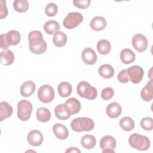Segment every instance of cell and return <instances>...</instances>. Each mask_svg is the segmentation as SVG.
Listing matches in <instances>:
<instances>
[{
  "label": "cell",
  "instance_id": "1",
  "mask_svg": "<svg viewBox=\"0 0 153 153\" xmlns=\"http://www.w3.org/2000/svg\"><path fill=\"white\" fill-rule=\"evenodd\" d=\"M128 142L132 148L139 151H146L151 146L149 139L146 136L138 133H133L130 135Z\"/></svg>",
  "mask_w": 153,
  "mask_h": 153
},
{
  "label": "cell",
  "instance_id": "2",
  "mask_svg": "<svg viewBox=\"0 0 153 153\" xmlns=\"http://www.w3.org/2000/svg\"><path fill=\"white\" fill-rule=\"evenodd\" d=\"M72 129L76 132L90 131L94 128L93 120L88 117H78L74 118L71 123Z\"/></svg>",
  "mask_w": 153,
  "mask_h": 153
},
{
  "label": "cell",
  "instance_id": "3",
  "mask_svg": "<svg viewBox=\"0 0 153 153\" xmlns=\"http://www.w3.org/2000/svg\"><path fill=\"white\" fill-rule=\"evenodd\" d=\"M21 40L20 33L15 30H12L7 33L1 34L0 36L1 48L7 50L10 45H16Z\"/></svg>",
  "mask_w": 153,
  "mask_h": 153
},
{
  "label": "cell",
  "instance_id": "4",
  "mask_svg": "<svg viewBox=\"0 0 153 153\" xmlns=\"http://www.w3.org/2000/svg\"><path fill=\"white\" fill-rule=\"evenodd\" d=\"M76 91L81 97L85 98L88 100H93L97 95L96 88L85 81H81L78 84Z\"/></svg>",
  "mask_w": 153,
  "mask_h": 153
},
{
  "label": "cell",
  "instance_id": "5",
  "mask_svg": "<svg viewBox=\"0 0 153 153\" xmlns=\"http://www.w3.org/2000/svg\"><path fill=\"white\" fill-rule=\"evenodd\" d=\"M32 105L27 100H21L17 104V117L22 121L28 120L32 112Z\"/></svg>",
  "mask_w": 153,
  "mask_h": 153
},
{
  "label": "cell",
  "instance_id": "6",
  "mask_svg": "<svg viewBox=\"0 0 153 153\" xmlns=\"http://www.w3.org/2000/svg\"><path fill=\"white\" fill-rule=\"evenodd\" d=\"M83 20V16L79 13L75 11L68 13L65 18L63 25L68 29H72L77 27Z\"/></svg>",
  "mask_w": 153,
  "mask_h": 153
},
{
  "label": "cell",
  "instance_id": "7",
  "mask_svg": "<svg viewBox=\"0 0 153 153\" xmlns=\"http://www.w3.org/2000/svg\"><path fill=\"white\" fill-rule=\"evenodd\" d=\"M38 97L42 103H48L51 102L54 97L53 88L48 84L41 86L38 91Z\"/></svg>",
  "mask_w": 153,
  "mask_h": 153
},
{
  "label": "cell",
  "instance_id": "8",
  "mask_svg": "<svg viewBox=\"0 0 153 153\" xmlns=\"http://www.w3.org/2000/svg\"><path fill=\"white\" fill-rule=\"evenodd\" d=\"M117 143L115 139L111 135H106L102 137L100 141V146L102 152H114Z\"/></svg>",
  "mask_w": 153,
  "mask_h": 153
},
{
  "label": "cell",
  "instance_id": "9",
  "mask_svg": "<svg viewBox=\"0 0 153 153\" xmlns=\"http://www.w3.org/2000/svg\"><path fill=\"white\" fill-rule=\"evenodd\" d=\"M127 71L130 81H131L132 83L137 84L142 80L144 71L142 67L137 65H134L127 68Z\"/></svg>",
  "mask_w": 153,
  "mask_h": 153
},
{
  "label": "cell",
  "instance_id": "10",
  "mask_svg": "<svg viewBox=\"0 0 153 153\" xmlns=\"http://www.w3.org/2000/svg\"><path fill=\"white\" fill-rule=\"evenodd\" d=\"M132 45L137 51L143 52L148 47V41L145 36L137 33L134 35L132 38Z\"/></svg>",
  "mask_w": 153,
  "mask_h": 153
},
{
  "label": "cell",
  "instance_id": "11",
  "mask_svg": "<svg viewBox=\"0 0 153 153\" xmlns=\"http://www.w3.org/2000/svg\"><path fill=\"white\" fill-rule=\"evenodd\" d=\"M64 106L66 111L71 116V115L78 113L81 110V103L75 97H71L66 100Z\"/></svg>",
  "mask_w": 153,
  "mask_h": 153
},
{
  "label": "cell",
  "instance_id": "12",
  "mask_svg": "<svg viewBox=\"0 0 153 153\" xmlns=\"http://www.w3.org/2000/svg\"><path fill=\"white\" fill-rule=\"evenodd\" d=\"M43 136L41 132L37 130H31L27 136V140L28 143L34 146H38L41 145L43 142Z\"/></svg>",
  "mask_w": 153,
  "mask_h": 153
},
{
  "label": "cell",
  "instance_id": "13",
  "mask_svg": "<svg viewBox=\"0 0 153 153\" xmlns=\"http://www.w3.org/2000/svg\"><path fill=\"white\" fill-rule=\"evenodd\" d=\"M81 57L82 61L88 65L94 64L97 59V54L94 50L90 47L85 48L82 50Z\"/></svg>",
  "mask_w": 153,
  "mask_h": 153
},
{
  "label": "cell",
  "instance_id": "14",
  "mask_svg": "<svg viewBox=\"0 0 153 153\" xmlns=\"http://www.w3.org/2000/svg\"><path fill=\"white\" fill-rule=\"evenodd\" d=\"M29 42V47H35L40 45L44 41L42 34L40 31L33 30L28 35Z\"/></svg>",
  "mask_w": 153,
  "mask_h": 153
},
{
  "label": "cell",
  "instance_id": "15",
  "mask_svg": "<svg viewBox=\"0 0 153 153\" xmlns=\"http://www.w3.org/2000/svg\"><path fill=\"white\" fill-rule=\"evenodd\" d=\"M106 112L109 117L111 118H116L121 115L122 112V108L118 103L113 102L108 105Z\"/></svg>",
  "mask_w": 153,
  "mask_h": 153
},
{
  "label": "cell",
  "instance_id": "16",
  "mask_svg": "<svg viewBox=\"0 0 153 153\" xmlns=\"http://www.w3.org/2000/svg\"><path fill=\"white\" fill-rule=\"evenodd\" d=\"M54 135L60 140L66 139L69 136V131L65 126L60 123H56L53 127Z\"/></svg>",
  "mask_w": 153,
  "mask_h": 153
},
{
  "label": "cell",
  "instance_id": "17",
  "mask_svg": "<svg viewBox=\"0 0 153 153\" xmlns=\"http://www.w3.org/2000/svg\"><path fill=\"white\" fill-rule=\"evenodd\" d=\"M35 88L36 85L33 81H27L21 85L20 92L23 97H27L30 96L34 93Z\"/></svg>",
  "mask_w": 153,
  "mask_h": 153
},
{
  "label": "cell",
  "instance_id": "18",
  "mask_svg": "<svg viewBox=\"0 0 153 153\" xmlns=\"http://www.w3.org/2000/svg\"><path fill=\"white\" fill-rule=\"evenodd\" d=\"M107 25L106 19L102 16L94 17L90 22L91 28L96 31H100L104 29Z\"/></svg>",
  "mask_w": 153,
  "mask_h": 153
},
{
  "label": "cell",
  "instance_id": "19",
  "mask_svg": "<svg viewBox=\"0 0 153 153\" xmlns=\"http://www.w3.org/2000/svg\"><path fill=\"white\" fill-rule=\"evenodd\" d=\"M152 79H151L148 81L146 85L142 88L140 91V96L142 99L146 101H151L153 98V92H152Z\"/></svg>",
  "mask_w": 153,
  "mask_h": 153
},
{
  "label": "cell",
  "instance_id": "20",
  "mask_svg": "<svg viewBox=\"0 0 153 153\" xmlns=\"http://www.w3.org/2000/svg\"><path fill=\"white\" fill-rule=\"evenodd\" d=\"M135 54L130 48L123 49L120 53V59L124 64H130L135 60Z\"/></svg>",
  "mask_w": 153,
  "mask_h": 153
},
{
  "label": "cell",
  "instance_id": "21",
  "mask_svg": "<svg viewBox=\"0 0 153 153\" xmlns=\"http://www.w3.org/2000/svg\"><path fill=\"white\" fill-rule=\"evenodd\" d=\"M13 114V108L8 102H1L0 103V121L11 116Z\"/></svg>",
  "mask_w": 153,
  "mask_h": 153
},
{
  "label": "cell",
  "instance_id": "22",
  "mask_svg": "<svg viewBox=\"0 0 153 153\" xmlns=\"http://www.w3.org/2000/svg\"><path fill=\"white\" fill-rule=\"evenodd\" d=\"M0 60L1 63L5 66L13 64L14 60V56L12 51L10 50L2 51L0 55Z\"/></svg>",
  "mask_w": 153,
  "mask_h": 153
},
{
  "label": "cell",
  "instance_id": "23",
  "mask_svg": "<svg viewBox=\"0 0 153 153\" xmlns=\"http://www.w3.org/2000/svg\"><path fill=\"white\" fill-rule=\"evenodd\" d=\"M57 90L59 94L60 97H67L72 92V88L71 84L68 82H60L57 87Z\"/></svg>",
  "mask_w": 153,
  "mask_h": 153
},
{
  "label": "cell",
  "instance_id": "24",
  "mask_svg": "<svg viewBox=\"0 0 153 153\" xmlns=\"http://www.w3.org/2000/svg\"><path fill=\"white\" fill-rule=\"evenodd\" d=\"M99 74L103 78L109 79L112 78L114 74L113 67L109 64H103L101 65L98 70Z\"/></svg>",
  "mask_w": 153,
  "mask_h": 153
},
{
  "label": "cell",
  "instance_id": "25",
  "mask_svg": "<svg viewBox=\"0 0 153 153\" xmlns=\"http://www.w3.org/2000/svg\"><path fill=\"white\" fill-rule=\"evenodd\" d=\"M44 29L46 33L53 35L59 31L60 25L59 23L55 20H48L46 22L44 25Z\"/></svg>",
  "mask_w": 153,
  "mask_h": 153
},
{
  "label": "cell",
  "instance_id": "26",
  "mask_svg": "<svg viewBox=\"0 0 153 153\" xmlns=\"http://www.w3.org/2000/svg\"><path fill=\"white\" fill-rule=\"evenodd\" d=\"M81 144L87 149L93 148L96 144V138L91 134H85L81 138Z\"/></svg>",
  "mask_w": 153,
  "mask_h": 153
},
{
  "label": "cell",
  "instance_id": "27",
  "mask_svg": "<svg viewBox=\"0 0 153 153\" xmlns=\"http://www.w3.org/2000/svg\"><path fill=\"white\" fill-rule=\"evenodd\" d=\"M53 41L56 47H62L64 46L67 42V36L64 32L58 31L54 34Z\"/></svg>",
  "mask_w": 153,
  "mask_h": 153
},
{
  "label": "cell",
  "instance_id": "28",
  "mask_svg": "<svg viewBox=\"0 0 153 153\" xmlns=\"http://www.w3.org/2000/svg\"><path fill=\"white\" fill-rule=\"evenodd\" d=\"M36 115L38 121L42 123L48 121L51 118L50 111L47 108L44 107H41L37 109Z\"/></svg>",
  "mask_w": 153,
  "mask_h": 153
},
{
  "label": "cell",
  "instance_id": "29",
  "mask_svg": "<svg viewBox=\"0 0 153 153\" xmlns=\"http://www.w3.org/2000/svg\"><path fill=\"white\" fill-rule=\"evenodd\" d=\"M120 126L121 128L127 131L132 130L134 127V120L129 117H124L120 121Z\"/></svg>",
  "mask_w": 153,
  "mask_h": 153
},
{
  "label": "cell",
  "instance_id": "30",
  "mask_svg": "<svg viewBox=\"0 0 153 153\" xmlns=\"http://www.w3.org/2000/svg\"><path fill=\"white\" fill-rule=\"evenodd\" d=\"M111 49L110 42L106 39H100L97 44V50L98 52L103 55L108 54Z\"/></svg>",
  "mask_w": 153,
  "mask_h": 153
},
{
  "label": "cell",
  "instance_id": "31",
  "mask_svg": "<svg viewBox=\"0 0 153 153\" xmlns=\"http://www.w3.org/2000/svg\"><path fill=\"white\" fill-rule=\"evenodd\" d=\"M54 114L56 117L61 120H66L71 117L66 111L64 104L58 105L54 109Z\"/></svg>",
  "mask_w": 153,
  "mask_h": 153
},
{
  "label": "cell",
  "instance_id": "32",
  "mask_svg": "<svg viewBox=\"0 0 153 153\" xmlns=\"http://www.w3.org/2000/svg\"><path fill=\"white\" fill-rule=\"evenodd\" d=\"M29 2L26 0H16L13 2L14 10L19 13H24L29 9Z\"/></svg>",
  "mask_w": 153,
  "mask_h": 153
},
{
  "label": "cell",
  "instance_id": "33",
  "mask_svg": "<svg viewBox=\"0 0 153 153\" xmlns=\"http://www.w3.org/2000/svg\"><path fill=\"white\" fill-rule=\"evenodd\" d=\"M58 11V7L57 5L53 2H50L48 4L45 8V12L47 16L53 17L54 16Z\"/></svg>",
  "mask_w": 153,
  "mask_h": 153
},
{
  "label": "cell",
  "instance_id": "34",
  "mask_svg": "<svg viewBox=\"0 0 153 153\" xmlns=\"http://www.w3.org/2000/svg\"><path fill=\"white\" fill-rule=\"evenodd\" d=\"M141 127L145 130L150 131L153 128V120L151 117H145L141 120L140 123Z\"/></svg>",
  "mask_w": 153,
  "mask_h": 153
},
{
  "label": "cell",
  "instance_id": "35",
  "mask_svg": "<svg viewBox=\"0 0 153 153\" xmlns=\"http://www.w3.org/2000/svg\"><path fill=\"white\" fill-rule=\"evenodd\" d=\"M47 42L45 40H44L43 42L40 45L35 47H29V50L33 54H41L45 52V51L47 50Z\"/></svg>",
  "mask_w": 153,
  "mask_h": 153
},
{
  "label": "cell",
  "instance_id": "36",
  "mask_svg": "<svg viewBox=\"0 0 153 153\" xmlns=\"http://www.w3.org/2000/svg\"><path fill=\"white\" fill-rule=\"evenodd\" d=\"M114 94V90L111 87H106L103 88L101 93V97L103 100H108L112 98Z\"/></svg>",
  "mask_w": 153,
  "mask_h": 153
},
{
  "label": "cell",
  "instance_id": "37",
  "mask_svg": "<svg viewBox=\"0 0 153 153\" xmlns=\"http://www.w3.org/2000/svg\"><path fill=\"white\" fill-rule=\"evenodd\" d=\"M91 3L90 0H74L73 4L75 7L81 9H85L88 8Z\"/></svg>",
  "mask_w": 153,
  "mask_h": 153
},
{
  "label": "cell",
  "instance_id": "38",
  "mask_svg": "<svg viewBox=\"0 0 153 153\" xmlns=\"http://www.w3.org/2000/svg\"><path fill=\"white\" fill-rule=\"evenodd\" d=\"M118 80L121 83H127L130 81L129 76L127 74V69H123L118 75Z\"/></svg>",
  "mask_w": 153,
  "mask_h": 153
},
{
  "label": "cell",
  "instance_id": "39",
  "mask_svg": "<svg viewBox=\"0 0 153 153\" xmlns=\"http://www.w3.org/2000/svg\"><path fill=\"white\" fill-rule=\"evenodd\" d=\"M0 3H1V7H0V8H1V10H0L1 19H2L4 18H5L7 16L8 10H7V8L6 1H5L1 0Z\"/></svg>",
  "mask_w": 153,
  "mask_h": 153
},
{
  "label": "cell",
  "instance_id": "40",
  "mask_svg": "<svg viewBox=\"0 0 153 153\" xmlns=\"http://www.w3.org/2000/svg\"><path fill=\"white\" fill-rule=\"evenodd\" d=\"M66 152H80V150L78 148L70 147L66 150Z\"/></svg>",
  "mask_w": 153,
  "mask_h": 153
}]
</instances>
